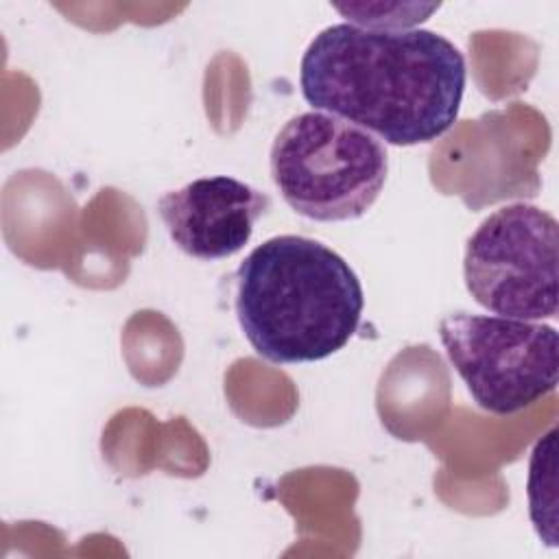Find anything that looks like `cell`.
<instances>
[{"label": "cell", "instance_id": "3957f363", "mask_svg": "<svg viewBox=\"0 0 559 559\" xmlns=\"http://www.w3.org/2000/svg\"><path fill=\"white\" fill-rule=\"evenodd\" d=\"M269 157L271 179L288 207L319 223L367 214L389 173L386 148L376 135L323 111L293 116Z\"/></svg>", "mask_w": 559, "mask_h": 559}, {"label": "cell", "instance_id": "8992f818", "mask_svg": "<svg viewBox=\"0 0 559 559\" xmlns=\"http://www.w3.org/2000/svg\"><path fill=\"white\" fill-rule=\"evenodd\" d=\"M269 207V194L227 175L194 179L157 201L170 240L205 262L238 253Z\"/></svg>", "mask_w": 559, "mask_h": 559}, {"label": "cell", "instance_id": "7a4b0ae2", "mask_svg": "<svg viewBox=\"0 0 559 559\" xmlns=\"http://www.w3.org/2000/svg\"><path fill=\"white\" fill-rule=\"evenodd\" d=\"M236 317L258 356L317 362L356 334L365 295L354 269L308 236H273L236 271Z\"/></svg>", "mask_w": 559, "mask_h": 559}, {"label": "cell", "instance_id": "277c9868", "mask_svg": "<svg viewBox=\"0 0 559 559\" xmlns=\"http://www.w3.org/2000/svg\"><path fill=\"white\" fill-rule=\"evenodd\" d=\"M439 338L472 400L491 415H513L557 389L559 336L548 323L452 312Z\"/></svg>", "mask_w": 559, "mask_h": 559}, {"label": "cell", "instance_id": "6da1fadb", "mask_svg": "<svg viewBox=\"0 0 559 559\" xmlns=\"http://www.w3.org/2000/svg\"><path fill=\"white\" fill-rule=\"evenodd\" d=\"M463 52L426 28L332 24L308 44L299 87L314 111L343 118L395 146L428 144L459 118Z\"/></svg>", "mask_w": 559, "mask_h": 559}, {"label": "cell", "instance_id": "ba28073f", "mask_svg": "<svg viewBox=\"0 0 559 559\" xmlns=\"http://www.w3.org/2000/svg\"><path fill=\"white\" fill-rule=\"evenodd\" d=\"M341 11L347 24L371 31H411L426 22L439 4H404V2H376V4H332Z\"/></svg>", "mask_w": 559, "mask_h": 559}, {"label": "cell", "instance_id": "52a82bcc", "mask_svg": "<svg viewBox=\"0 0 559 559\" xmlns=\"http://www.w3.org/2000/svg\"><path fill=\"white\" fill-rule=\"evenodd\" d=\"M555 454H557V428L552 426L533 448L528 465V513L548 546H557V498H555Z\"/></svg>", "mask_w": 559, "mask_h": 559}, {"label": "cell", "instance_id": "5b68a950", "mask_svg": "<svg viewBox=\"0 0 559 559\" xmlns=\"http://www.w3.org/2000/svg\"><path fill=\"white\" fill-rule=\"evenodd\" d=\"M557 218L531 203L489 214L465 242L463 280L478 306L513 319L557 317Z\"/></svg>", "mask_w": 559, "mask_h": 559}]
</instances>
